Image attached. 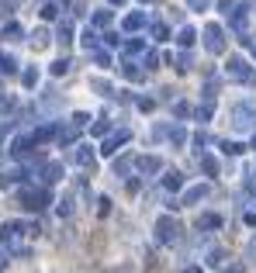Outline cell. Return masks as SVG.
<instances>
[{
	"instance_id": "ac0fdd59",
	"label": "cell",
	"mask_w": 256,
	"mask_h": 273,
	"mask_svg": "<svg viewBox=\"0 0 256 273\" xmlns=\"http://www.w3.org/2000/svg\"><path fill=\"white\" fill-rule=\"evenodd\" d=\"M77 128H80V125H73V128H59V132H56L59 145H73V142H77Z\"/></svg>"
},
{
	"instance_id": "836d02e7",
	"label": "cell",
	"mask_w": 256,
	"mask_h": 273,
	"mask_svg": "<svg viewBox=\"0 0 256 273\" xmlns=\"http://www.w3.org/2000/svg\"><path fill=\"white\" fill-rule=\"evenodd\" d=\"M56 204H59V218L73 215V201H69V197H62V201H56Z\"/></svg>"
},
{
	"instance_id": "d590c367",
	"label": "cell",
	"mask_w": 256,
	"mask_h": 273,
	"mask_svg": "<svg viewBox=\"0 0 256 273\" xmlns=\"http://www.w3.org/2000/svg\"><path fill=\"white\" fill-rule=\"evenodd\" d=\"M21 83H24V87H35V83H39V69H24Z\"/></svg>"
},
{
	"instance_id": "6da1fadb",
	"label": "cell",
	"mask_w": 256,
	"mask_h": 273,
	"mask_svg": "<svg viewBox=\"0 0 256 273\" xmlns=\"http://www.w3.org/2000/svg\"><path fill=\"white\" fill-rule=\"evenodd\" d=\"M232 125L239 132H256V104L253 100H242L232 107Z\"/></svg>"
},
{
	"instance_id": "6f0895ef",
	"label": "cell",
	"mask_w": 256,
	"mask_h": 273,
	"mask_svg": "<svg viewBox=\"0 0 256 273\" xmlns=\"http://www.w3.org/2000/svg\"><path fill=\"white\" fill-rule=\"evenodd\" d=\"M107 4H115V7H121V4H125V0H107Z\"/></svg>"
},
{
	"instance_id": "44dd1931",
	"label": "cell",
	"mask_w": 256,
	"mask_h": 273,
	"mask_svg": "<svg viewBox=\"0 0 256 273\" xmlns=\"http://www.w3.org/2000/svg\"><path fill=\"white\" fill-rule=\"evenodd\" d=\"M77 163L80 166H94V149H90V145H80L77 149Z\"/></svg>"
},
{
	"instance_id": "60d3db41",
	"label": "cell",
	"mask_w": 256,
	"mask_h": 273,
	"mask_svg": "<svg viewBox=\"0 0 256 273\" xmlns=\"http://www.w3.org/2000/svg\"><path fill=\"white\" fill-rule=\"evenodd\" d=\"M222 259H225V253H222V249H211V253H208V263H211V266H218Z\"/></svg>"
},
{
	"instance_id": "30bf717a",
	"label": "cell",
	"mask_w": 256,
	"mask_h": 273,
	"mask_svg": "<svg viewBox=\"0 0 256 273\" xmlns=\"http://www.w3.org/2000/svg\"><path fill=\"white\" fill-rule=\"evenodd\" d=\"M135 166H138V173L153 176V173L163 170V159H159V156H142V159H135Z\"/></svg>"
},
{
	"instance_id": "8992f818",
	"label": "cell",
	"mask_w": 256,
	"mask_h": 273,
	"mask_svg": "<svg viewBox=\"0 0 256 273\" xmlns=\"http://www.w3.org/2000/svg\"><path fill=\"white\" fill-rule=\"evenodd\" d=\"M128 138H132V132H128V128H121L118 135H107V138H104L100 152H104V156H118V149L125 145V142H128Z\"/></svg>"
},
{
	"instance_id": "8fae6325",
	"label": "cell",
	"mask_w": 256,
	"mask_h": 273,
	"mask_svg": "<svg viewBox=\"0 0 256 273\" xmlns=\"http://www.w3.org/2000/svg\"><path fill=\"white\" fill-rule=\"evenodd\" d=\"M229 24H232V31H239V38H242V35H246V11L236 7V11L229 14Z\"/></svg>"
},
{
	"instance_id": "4316f807",
	"label": "cell",
	"mask_w": 256,
	"mask_h": 273,
	"mask_svg": "<svg viewBox=\"0 0 256 273\" xmlns=\"http://www.w3.org/2000/svg\"><path fill=\"white\" fill-rule=\"evenodd\" d=\"M90 24H94V28H107V24H111V11H97V14L90 18Z\"/></svg>"
},
{
	"instance_id": "c3c4849f",
	"label": "cell",
	"mask_w": 256,
	"mask_h": 273,
	"mask_svg": "<svg viewBox=\"0 0 256 273\" xmlns=\"http://www.w3.org/2000/svg\"><path fill=\"white\" fill-rule=\"evenodd\" d=\"M87 121H90V114H83V111H77V114H73V125H80V128H83Z\"/></svg>"
},
{
	"instance_id": "f35d334b",
	"label": "cell",
	"mask_w": 256,
	"mask_h": 273,
	"mask_svg": "<svg viewBox=\"0 0 256 273\" xmlns=\"http://www.w3.org/2000/svg\"><path fill=\"white\" fill-rule=\"evenodd\" d=\"M173 114H177V118H187V114H191V107H187L184 100H177V104H173Z\"/></svg>"
},
{
	"instance_id": "816d5d0a",
	"label": "cell",
	"mask_w": 256,
	"mask_h": 273,
	"mask_svg": "<svg viewBox=\"0 0 256 273\" xmlns=\"http://www.w3.org/2000/svg\"><path fill=\"white\" fill-rule=\"evenodd\" d=\"M222 273H246V266H242V263H232V266H225Z\"/></svg>"
},
{
	"instance_id": "52a82bcc",
	"label": "cell",
	"mask_w": 256,
	"mask_h": 273,
	"mask_svg": "<svg viewBox=\"0 0 256 273\" xmlns=\"http://www.w3.org/2000/svg\"><path fill=\"white\" fill-rule=\"evenodd\" d=\"M208 190H211L208 183H194V187H187V190H184V197H180V208H187V204H197V201H204V197H208Z\"/></svg>"
},
{
	"instance_id": "d6a6232c",
	"label": "cell",
	"mask_w": 256,
	"mask_h": 273,
	"mask_svg": "<svg viewBox=\"0 0 256 273\" xmlns=\"http://www.w3.org/2000/svg\"><path fill=\"white\" fill-rule=\"evenodd\" d=\"M153 38L166 42V38H170V28H166V24H153Z\"/></svg>"
},
{
	"instance_id": "277c9868",
	"label": "cell",
	"mask_w": 256,
	"mask_h": 273,
	"mask_svg": "<svg viewBox=\"0 0 256 273\" xmlns=\"http://www.w3.org/2000/svg\"><path fill=\"white\" fill-rule=\"evenodd\" d=\"M156 239H159V242H163V246H170V242H177V239H180V225H177V221H173V218H170V215H163V218H159V221H156Z\"/></svg>"
},
{
	"instance_id": "d6986e66",
	"label": "cell",
	"mask_w": 256,
	"mask_h": 273,
	"mask_svg": "<svg viewBox=\"0 0 256 273\" xmlns=\"http://www.w3.org/2000/svg\"><path fill=\"white\" fill-rule=\"evenodd\" d=\"M90 90H97L100 97H111V94H115V90H111V83H107V80H100V76L90 80Z\"/></svg>"
},
{
	"instance_id": "f5cc1de1",
	"label": "cell",
	"mask_w": 256,
	"mask_h": 273,
	"mask_svg": "<svg viewBox=\"0 0 256 273\" xmlns=\"http://www.w3.org/2000/svg\"><path fill=\"white\" fill-rule=\"evenodd\" d=\"M14 107V97H0V111H11Z\"/></svg>"
},
{
	"instance_id": "5b68a950",
	"label": "cell",
	"mask_w": 256,
	"mask_h": 273,
	"mask_svg": "<svg viewBox=\"0 0 256 273\" xmlns=\"http://www.w3.org/2000/svg\"><path fill=\"white\" fill-rule=\"evenodd\" d=\"M229 76L242 80V83H256V76L249 73V66H246V59L242 56H229Z\"/></svg>"
},
{
	"instance_id": "9f6ffc18",
	"label": "cell",
	"mask_w": 256,
	"mask_h": 273,
	"mask_svg": "<svg viewBox=\"0 0 256 273\" xmlns=\"http://www.w3.org/2000/svg\"><path fill=\"white\" fill-rule=\"evenodd\" d=\"M180 273H201V266H184Z\"/></svg>"
},
{
	"instance_id": "5bb4252c",
	"label": "cell",
	"mask_w": 256,
	"mask_h": 273,
	"mask_svg": "<svg viewBox=\"0 0 256 273\" xmlns=\"http://www.w3.org/2000/svg\"><path fill=\"white\" fill-rule=\"evenodd\" d=\"M142 24H145V14H142V11H135V14H128V18L121 21V28H125V31H138Z\"/></svg>"
},
{
	"instance_id": "484cf974",
	"label": "cell",
	"mask_w": 256,
	"mask_h": 273,
	"mask_svg": "<svg viewBox=\"0 0 256 273\" xmlns=\"http://www.w3.org/2000/svg\"><path fill=\"white\" fill-rule=\"evenodd\" d=\"M163 187H166V190H180V187H184V176L180 173H166L163 176Z\"/></svg>"
},
{
	"instance_id": "bcb514c9",
	"label": "cell",
	"mask_w": 256,
	"mask_h": 273,
	"mask_svg": "<svg viewBox=\"0 0 256 273\" xmlns=\"http://www.w3.org/2000/svg\"><path fill=\"white\" fill-rule=\"evenodd\" d=\"M138 107H142V111H153V107H156V100H153V97H138Z\"/></svg>"
},
{
	"instance_id": "2e32d148",
	"label": "cell",
	"mask_w": 256,
	"mask_h": 273,
	"mask_svg": "<svg viewBox=\"0 0 256 273\" xmlns=\"http://www.w3.org/2000/svg\"><path fill=\"white\" fill-rule=\"evenodd\" d=\"M121 76L125 80H142L145 76V69H138L135 62H121Z\"/></svg>"
},
{
	"instance_id": "681fc988",
	"label": "cell",
	"mask_w": 256,
	"mask_h": 273,
	"mask_svg": "<svg viewBox=\"0 0 256 273\" xmlns=\"http://www.w3.org/2000/svg\"><path fill=\"white\" fill-rule=\"evenodd\" d=\"M197 118H201V121H208V118H211V104H204V107H197Z\"/></svg>"
},
{
	"instance_id": "7c38bea8",
	"label": "cell",
	"mask_w": 256,
	"mask_h": 273,
	"mask_svg": "<svg viewBox=\"0 0 256 273\" xmlns=\"http://www.w3.org/2000/svg\"><path fill=\"white\" fill-rule=\"evenodd\" d=\"M197 232H208V228H222V215H197Z\"/></svg>"
},
{
	"instance_id": "f546056e",
	"label": "cell",
	"mask_w": 256,
	"mask_h": 273,
	"mask_svg": "<svg viewBox=\"0 0 256 273\" xmlns=\"http://www.w3.org/2000/svg\"><path fill=\"white\" fill-rule=\"evenodd\" d=\"M59 42H62V45L73 42V24H69V21H62V24H59Z\"/></svg>"
},
{
	"instance_id": "ffe728a7",
	"label": "cell",
	"mask_w": 256,
	"mask_h": 273,
	"mask_svg": "<svg viewBox=\"0 0 256 273\" xmlns=\"http://www.w3.org/2000/svg\"><path fill=\"white\" fill-rule=\"evenodd\" d=\"M21 35H24V31H21V24H18V21L4 24V38H7V42H21Z\"/></svg>"
},
{
	"instance_id": "4dcf8cb0",
	"label": "cell",
	"mask_w": 256,
	"mask_h": 273,
	"mask_svg": "<svg viewBox=\"0 0 256 273\" xmlns=\"http://www.w3.org/2000/svg\"><path fill=\"white\" fill-rule=\"evenodd\" d=\"M242 149H246L242 142H222V152H225V156H239Z\"/></svg>"
},
{
	"instance_id": "ba28073f",
	"label": "cell",
	"mask_w": 256,
	"mask_h": 273,
	"mask_svg": "<svg viewBox=\"0 0 256 273\" xmlns=\"http://www.w3.org/2000/svg\"><path fill=\"white\" fill-rule=\"evenodd\" d=\"M62 176H66V170H62V163H56V159L42 166V183H49V187H52V183H59Z\"/></svg>"
},
{
	"instance_id": "1f68e13d",
	"label": "cell",
	"mask_w": 256,
	"mask_h": 273,
	"mask_svg": "<svg viewBox=\"0 0 256 273\" xmlns=\"http://www.w3.org/2000/svg\"><path fill=\"white\" fill-rule=\"evenodd\" d=\"M69 66H73L69 59H59V62H52V76H66V73H69Z\"/></svg>"
},
{
	"instance_id": "7a4b0ae2",
	"label": "cell",
	"mask_w": 256,
	"mask_h": 273,
	"mask_svg": "<svg viewBox=\"0 0 256 273\" xmlns=\"http://www.w3.org/2000/svg\"><path fill=\"white\" fill-rule=\"evenodd\" d=\"M21 204L28 208V211H45L49 204H52V190H49V183L45 187H39V190H21Z\"/></svg>"
},
{
	"instance_id": "3957f363",
	"label": "cell",
	"mask_w": 256,
	"mask_h": 273,
	"mask_svg": "<svg viewBox=\"0 0 256 273\" xmlns=\"http://www.w3.org/2000/svg\"><path fill=\"white\" fill-rule=\"evenodd\" d=\"M204 49L211 56H222L225 52V31H222V24H208L204 28Z\"/></svg>"
},
{
	"instance_id": "4fadbf2b",
	"label": "cell",
	"mask_w": 256,
	"mask_h": 273,
	"mask_svg": "<svg viewBox=\"0 0 256 273\" xmlns=\"http://www.w3.org/2000/svg\"><path fill=\"white\" fill-rule=\"evenodd\" d=\"M197 166H201L208 176H218V159L208 156V152H197Z\"/></svg>"
},
{
	"instance_id": "ab89813d",
	"label": "cell",
	"mask_w": 256,
	"mask_h": 273,
	"mask_svg": "<svg viewBox=\"0 0 256 273\" xmlns=\"http://www.w3.org/2000/svg\"><path fill=\"white\" fill-rule=\"evenodd\" d=\"M94 62H97V66H111V56H107V52H97V49H94Z\"/></svg>"
},
{
	"instance_id": "11a10c76",
	"label": "cell",
	"mask_w": 256,
	"mask_h": 273,
	"mask_svg": "<svg viewBox=\"0 0 256 273\" xmlns=\"http://www.w3.org/2000/svg\"><path fill=\"white\" fill-rule=\"evenodd\" d=\"M11 128H14V125H11V121H7V125H4V121H0V138L7 135V132H11Z\"/></svg>"
},
{
	"instance_id": "9c48e42d",
	"label": "cell",
	"mask_w": 256,
	"mask_h": 273,
	"mask_svg": "<svg viewBox=\"0 0 256 273\" xmlns=\"http://www.w3.org/2000/svg\"><path fill=\"white\" fill-rule=\"evenodd\" d=\"M31 145H35V138H31V135H18L14 142H11V156L24 159L28 152H31Z\"/></svg>"
},
{
	"instance_id": "f1b7e54d",
	"label": "cell",
	"mask_w": 256,
	"mask_h": 273,
	"mask_svg": "<svg viewBox=\"0 0 256 273\" xmlns=\"http://www.w3.org/2000/svg\"><path fill=\"white\" fill-rule=\"evenodd\" d=\"M49 31H45V28H39V31H35V35H31V45H35V49H45V45H49Z\"/></svg>"
},
{
	"instance_id": "74e56055",
	"label": "cell",
	"mask_w": 256,
	"mask_h": 273,
	"mask_svg": "<svg viewBox=\"0 0 256 273\" xmlns=\"http://www.w3.org/2000/svg\"><path fill=\"white\" fill-rule=\"evenodd\" d=\"M173 62H177V69H180V73H187V69H191V56H187V52H180Z\"/></svg>"
},
{
	"instance_id": "f907efd6",
	"label": "cell",
	"mask_w": 256,
	"mask_h": 273,
	"mask_svg": "<svg viewBox=\"0 0 256 273\" xmlns=\"http://www.w3.org/2000/svg\"><path fill=\"white\" fill-rule=\"evenodd\" d=\"M97 204H100V208H97V211H100V215H107V211H111V201H107V197H100V201H97Z\"/></svg>"
},
{
	"instance_id": "ee69618b",
	"label": "cell",
	"mask_w": 256,
	"mask_h": 273,
	"mask_svg": "<svg viewBox=\"0 0 256 273\" xmlns=\"http://www.w3.org/2000/svg\"><path fill=\"white\" fill-rule=\"evenodd\" d=\"M208 142H211V138H208V132H197V135H194V145H197V149H204Z\"/></svg>"
},
{
	"instance_id": "b9f144b4",
	"label": "cell",
	"mask_w": 256,
	"mask_h": 273,
	"mask_svg": "<svg viewBox=\"0 0 256 273\" xmlns=\"http://www.w3.org/2000/svg\"><path fill=\"white\" fill-rule=\"evenodd\" d=\"M191 4V11H208L211 7V0H187Z\"/></svg>"
},
{
	"instance_id": "e575fe53",
	"label": "cell",
	"mask_w": 256,
	"mask_h": 273,
	"mask_svg": "<svg viewBox=\"0 0 256 273\" xmlns=\"http://www.w3.org/2000/svg\"><path fill=\"white\" fill-rule=\"evenodd\" d=\"M42 18H45V21H56V18H59V7H56V4H45V7H42Z\"/></svg>"
},
{
	"instance_id": "83f0119b",
	"label": "cell",
	"mask_w": 256,
	"mask_h": 273,
	"mask_svg": "<svg viewBox=\"0 0 256 273\" xmlns=\"http://www.w3.org/2000/svg\"><path fill=\"white\" fill-rule=\"evenodd\" d=\"M170 142H173V145H184V142H187V132H184V125H173V128H170Z\"/></svg>"
},
{
	"instance_id": "d4e9b609",
	"label": "cell",
	"mask_w": 256,
	"mask_h": 273,
	"mask_svg": "<svg viewBox=\"0 0 256 273\" xmlns=\"http://www.w3.org/2000/svg\"><path fill=\"white\" fill-rule=\"evenodd\" d=\"M121 49H125V56H138V52H145V42H142V38H132V42H125Z\"/></svg>"
},
{
	"instance_id": "91938a15",
	"label": "cell",
	"mask_w": 256,
	"mask_h": 273,
	"mask_svg": "<svg viewBox=\"0 0 256 273\" xmlns=\"http://www.w3.org/2000/svg\"><path fill=\"white\" fill-rule=\"evenodd\" d=\"M138 4H153V0H138Z\"/></svg>"
},
{
	"instance_id": "8d00e7d4",
	"label": "cell",
	"mask_w": 256,
	"mask_h": 273,
	"mask_svg": "<svg viewBox=\"0 0 256 273\" xmlns=\"http://www.w3.org/2000/svg\"><path fill=\"white\" fill-rule=\"evenodd\" d=\"M104 45H107V49H118V45H125V42L118 38V31H107V35H104Z\"/></svg>"
},
{
	"instance_id": "db71d44e",
	"label": "cell",
	"mask_w": 256,
	"mask_h": 273,
	"mask_svg": "<svg viewBox=\"0 0 256 273\" xmlns=\"http://www.w3.org/2000/svg\"><path fill=\"white\" fill-rule=\"evenodd\" d=\"M246 253H249V259H256V239H249V246H246Z\"/></svg>"
},
{
	"instance_id": "7bdbcfd3",
	"label": "cell",
	"mask_w": 256,
	"mask_h": 273,
	"mask_svg": "<svg viewBox=\"0 0 256 273\" xmlns=\"http://www.w3.org/2000/svg\"><path fill=\"white\" fill-rule=\"evenodd\" d=\"M156 62H159V56H156V52H145V62H142L145 69H156Z\"/></svg>"
},
{
	"instance_id": "7402d4cb",
	"label": "cell",
	"mask_w": 256,
	"mask_h": 273,
	"mask_svg": "<svg viewBox=\"0 0 256 273\" xmlns=\"http://www.w3.org/2000/svg\"><path fill=\"white\" fill-rule=\"evenodd\" d=\"M177 42H180V45H184V49H191V45H194V42H197V31H194V28H180Z\"/></svg>"
},
{
	"instance_id": "680465c9",
	"label": "cell",
	"mask_w": 256,
	"mask_h": 273,
	"mask_svg": "<svg viewBox=\"0 0 256 273\" xmlns=\"http://www.w3.org/2000/svg\"><path fill=\"white\" fill-rule=\"evenodd\" d=\"M253 149H256V132H253Z\"/></svg>"
},
{
	"instance_id": "9a60e30c",
	"label": "cell",
	"mask_w": 256,
	"mask_h": 273,
	"mask_svg": "<svg viewBox=\"0 0 256 273\" xmlns=\"http://www.w3.org/2000/svg\"><path fill=\"white\" fill-rule=\"evenodd\" d=\"M0 73H7V76L18 73V59L11 56V52H0Z\"/></svg>"
},
{
	"instance_id": "f6af8a7d",
	"label": "cell",
	"mask_w": 256,
	"mask_h": 273,
	"mask_svg": "<svg viewBox=\"0 0 256 273\" xmlns=\"http://www.w3.org/2000/svg\"><path fill=\"white\" fill-rule=\"evenodd\" d=\"M218 7H222V14H232L236 11V0H218Z\"/></svg>"
},
{
	"instance_id": "603a6c76",
	"label": "cell",
	"mask_w": 256,
	"mask_h": 273,
	"mask_svg": "<svg viewBox=\"0 0 256 273\" xmlns=\"http://www.w3.org/2000/svg\"><path fill=\"white\" fill-rule=\"evenodd\" d=\"M132 163H135L132 156H121V159H115V176H128V170H132Z\"/></svg>"
},
{
	"instance_id": "e0dca14e",
	"label": "cell",
	"mask_w": 256,
	"mask_h": 273,
	"mask_svg": "<svg viewBox=\"0 0 256 273\" xmlns=\"http://www.w3.org/2000/svg\"><path fill=\"white\" fill-rule=\"evenodd\" d=\"M52 135H56V128H52V125H42V128H35V132H31V138H35V145H42V142H49Z\"/></svg>"
},
{
	"instance_id": "cb8c5ba5",
	"label": "cell",
	"mask_w": 256,
	"mask_h": 273,
	"mask_svg": "<svg viewBox=\"0 0 256 273\" xmlns=\"http://www.w3.org/2000/svg\"><path fill=\"white\" fill-rule=\"evenodd\" d=\"M80 42H83V49H87V52H94V49H97V31H94V28H87V31L80 35Z\"/></svg>"
},
{
	"instance_id": "7dc6e473",
	"label": "cell",
	"mask_w": 256,
	"mask_h": 273,
	"mask_svg": "<svg viewBox=\"0 0 256 273\" xmlns=\"http://www.w3.org/2000/svg\"><path fill=\"white\" fill-rule=\"evenodd\" d=\"M90 132H94V135H107V121H94Z\"/></svg>"
}]
</instances>
